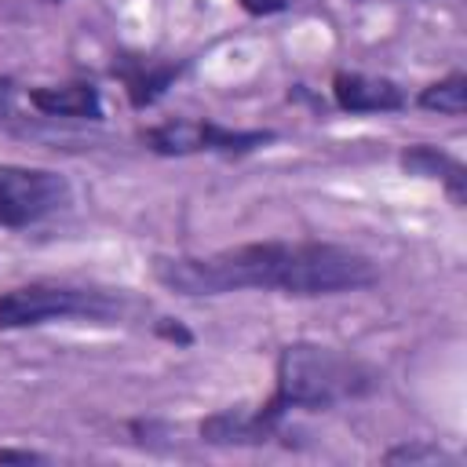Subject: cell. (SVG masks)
<instances>
[{
    "instance_id": "6da1fadb",
    "label": "cell",
    "mask_w": 467,
    "mask_h": 467,
    "mask_svg": "<svg viewBox=\"0 0 467 467\" xmlns=\"http://www.w3.org/2000/svg\"><path fill=\"white\" fill-rule=\"evenodd\" d=\"M153 277L182 296L274 288L285 296H336L368 288L379 270L368 255L325 241H255L215 255L153 259Z\"/></svg>"
},
{
    "instance_id": "7a4b0ae2",
    "label": "cell",
    "mask_w": 467,
    "mask_h": 467,
    "mask_svg": "<svg viewBox=\"0 0 467 467\" xmlns=\"http://www.w3.org/2000/svg\"><path fill=\"white\" fill-rule=\"evenodd\" d=\"M372 390V372L317 343H288L277 354V372H274V394L255 409L263 427L270 434L281 431V420L292 409H332L343 398H361Z\"/></svg>"
},
{
    "instance_id": "3957f363",
    "label": "cell",
    "mask_w": 467,
    "mask_h": 467,
    "mask_svg": "<svg viewBox=\"0 0 467 467\" xmlns=\"http://www.w3.org/2000/svg\"><path fill=\"white\" fill-rule=\"evenodd\" d=\"M120 314V299L95 288H73L55 281H33L0 296V328H26L55 317H91L109 321Z\"/></svg>"
},
{
    "instance_id": "277c9868",
    "label": "cell",
    "mask_w": 467,
    "mask_h": 467,
    "mask_svg": "<svg viewBox=\"0 0 467 467\" xmlns=\"http://www.w3.org/2000/svg\"><path fill=\"white\" fill-rule=\"evenodd\" d=\"M69 201V182L51 168H26V164H0V226H29Z\"/></svg>"
},
{
    "instance_id": "5b68a950",
    "label": "cell",
    "mask_w": 467,
    "mask_h": 467,
    "mask_svg": "<svg viewBox=\"0 0 467 467\" xmlns=\"http://www.w3.org/2000/svg\"><path fill=\"white\" fill-rule=\"evenodd\" d=\"M274 131H234L215 120H164L150 131H142V142L153 153L164 157H182V153H252L266 146Z\"/></svg>"
},
{
    "instance_id": "8992f818",
    "label": "cell",
    "mask_w": 467,
    "mask_h": 467,
    "mask_svg": "<svg viewBox=\"0 0 467 467\" xmlns=\"http://www.w3.org/2000/svg\"><path fill=\"white\" fill-rule=\"evenodd\" d=\"M332 95L343 113H390L405 106V91L394 80L368 77V73H347V69L332 77Z\"/></svg>"
},
{
    "instance_id": "52a82bcc",
    "label": "cell",
    "mask_w": 467,
    "mask_h": 467,
    "mask_svg": "<svg viewBox=\"0 0 467 467\" xmlns=\"http://www.w3.org/2000/svg\"><path fill=\"white\" fill-rule=\"evenodd\" d=\"M113 73L124 80L131 106L135 109H146V106H153L168 91V84L182 73V66L179 62H146V58L124 55V58L113 62Z\"/></svg>"
},
{
    "instance_id": "ba28073f",
    "label": "cell",
    "mask_w": 467,
    "mask_h": 467,
    "mask_svg": "<svg viewBox=\"0 0 467 467\" xmlns=\"http://www.w3.org/2000/svg\"><path fill=\"white\" fill-rule=\"evenodd\" d=\"M401 168H405L409 175L441 179L445 190H449V197H452V204H463V201H467V168H463L456 157H449L445 150L427 146V142L409 146V150L401 153Z\"/></svg>"
},
{
    "instance_id": "9c48e42d",
    "label": "cell",
    "mask_w": 467,
    "mask_h": 467,
    "mask_svg": "<svg viewBox=\"0 0 467 467\" xmlns=\"http://www.w3.org/2000/svg\"><path fill=\"white\" fill-rule=\"evenodd\" d=\"M29 102L47 113V117H80V120H95L102 113V102H99V88L95 84H84V80H73V84H62V88H33L29 91Z\"/></svg>"
},
{
    "instance_id": "30bf717a",
    "label": "cell",
    "mask_w": 467,
    "mask_h": 467,
    "mask_svg": "<svg viewBox=\"0 0 467 467\" xmlns=\"http://www.w3.org/2000/svg\"><path fill=\"white\" fill-rule=\"evenodd\" d=\"M201 438L212 445H263L274 434L263 427L255 409H219L201 420Z\"/></svg>"
},
{
    "instance_id": "8fae6325",
    "label": "cell",
    "mask_w": 467,
    "mask_h": 467,
    "mask_svg": "<svg viewBox=\"0 0 467 467\" xmlns=\"http://www.w3.org/2000/svg\"><path fill=\"white\" fill-rule=\"evenodd\" d=\"M420 106L423 109H438L449 117H463L467 113V77L463 73H449L438 84H427L420 91Z\"/></svg>"
},
{
    "instance_id": "7c38bea8",
    "label": "cell",
    "mask_w": 467,
    "mask_h": 467,
    "mask_svg": "<svg viewBox=\"0 0 467 467\" xmlns=\"http://www.w3.org/2000/svg\"><path fill=\"white\" fill-rule=\"evenodd\" d=\"M387 463H438V460H452V456H445L438 445H401V449H390L387 456H383Z\"/></svg>"
},
{
    "instance_id": "4fadbf2b",
    "label": "cell",
    "mask_w": 467,
    "mask_h": 467,
    "mask_svg": "<svg viewBox=\"0 0 467 467\" xmlns=\"http://www.w3.org/2000/svg\"><path fill=\"white\" fill-rule=\"evenodd\" d=\"M241 7L248 15H274V11H285L288 0H241Z\"/></svg>"
},
{
    "instance_id": "5bb4252c",
    "label": "cell",
    "mask_w": 467,
    "mask_h": 467,
    "mask_svg": "<svg viewBox=\"0 0 467 467\" xmlns=\"http://www.w3.org/2000/svg\"><path fill=\"white\" fill-rule=\"evenodd\" d=\"M44 460L40 452H26V449H0V463H36Z\"/></svg>"
},
{
    "instance_id": "9a60e30c",
    "label": "cell",
    "mask_w": 467,
    "mask_h": 467,
    "mask_svg": "<svg viewBox=\"0 0 467 467\" xmlns=\"http://www.w3.org/2000/svg\"><path fill=\"white\" fill-rule=\"evenodd\" d=\"M157 332H161V336H164V339H175V343H190V332H186V328H182V325H171V321H168V317H164V321H161V325H157Z\"/></svg>"
},
{
    "instance_id": "2e32d148",
    "label": "cell",
    "mask_w": 467,
    "mask_h": 467,
    "mask_svg": "<svg viewBox=\"0 0 467 467\" xmlns=\"http://www.w3.org/2000/svg\"><path fill=\"white\" fill-rule=\"evenodd\" d=\"M11 95V80H0V102Z\"/></svg>"
}]
</instances>
